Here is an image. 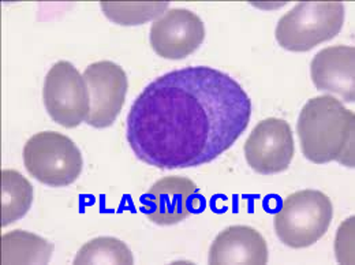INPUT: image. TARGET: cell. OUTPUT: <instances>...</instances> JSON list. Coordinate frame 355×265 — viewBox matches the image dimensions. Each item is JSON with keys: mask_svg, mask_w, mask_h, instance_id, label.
<instances>
[{"mask_svg": "<svg viewBox=\"0 0 355 265\" xmlns=\"http://www.w3.org/2000/svg\"><path fill=\"white\" fill-rule=\"evenodd\" d=\"M355 115L331 94L311 99L301 110L297 130L302 153L315 164L338 162L354 167Z\"/></svg>", "mask_w": 355, "mask_h": 265, "instance_id": "7a4b0ae2", "label": "cell"}, {"mask_svg": "<svg viewBox=\"0 0 355 265\" xmlns=\"http://www.w3.org/2000/svg\"><path fill=\"white\" fill-rule=\"evenodd\" d=\"M311 76L315 88L336 93L347 103L354 101V46L334 45L321 49L311 60Z\"/></svg>", "mask_w": 355, "mask_h": 265, "instance_id": "8fae6325", "label": "cell"}, {"mask_svg": "<svg viewBox=\"0 0 355 265\" xmlns=\"http://www.w3.org/2000/svg\"><path fill=\"white\" fill-rule=\"evenodd\" d=\"M89 92L87 123L96 129L110 128L121 114L129 88L125 70L110 60L96 62L84 71Z\"/></svg>", "mask_w": 355, "mask_h": 265, "instance_id": "52a82bcc", "label": "cell"}, {"mask_svg": "<svg viewBox=\"0 0 355 265\" xmlns=\"http://www.w3.org/2000/svg\"><path fill=\"white\" fill-rule=\"evenodd\" d=\"M0 246L3 265L46 264L53 253L51 242L24 230H14L1 235Z\"/></svg>", "mask_w": 355, "mask_h": 265, "instance_id": "4fadbf2b", "label": "cell"}, {"mask_svg": "<svg viewBox=\"0 0 355 265\" xmlns=\"http://www.w3.org/2000/svg\"><path fill=\"white\" fill-rule=\"evenodd\" d=\"M168 1H148V3H115V1H103L101 10L108 19L118 25L133 26L142 25L148 21L155 19L156 17L166 12L168 8Z\"/></svg>", "mask_w": 355, "mask_h": 265, "instance_id": "2e32d148", "label": "cell"}, {"mask_svg": "<svg viewBox=\"0 0 355 265\" xmlns=\"http://www.w3.org/2000/svg\"><path fill=\"white\" fill-rule=\"evenodd\" d=\"M129 246L114 237H98L87 242L77 253L74 264H133Z\"/></svg>", "mask_w": 355, "mask_h": 265, "instance_id": "9a60e30c", "label": "cell"}, {"mask_svg": "<svg viewBox=\"0 0 355 265\" xmlns=\"http://www.w3.org/2000/svg\"><path fill=\"white\" fill-rule=\"evenodd\" d=\"M24 163L28 173L52 187L74 183L83 173V155L67 135L40 132L24 146Z\"/></svg>", "mask_w": 355, "mask_h": 265, "instance_id": "5b68a950", "label": "cell"}, {"mask_svg": "<svg viewBox=\"0 0 355 265\" xmlns=\"http://www.w3.org/2000/svg\"><path fill=\"white\" fill-rule=\"evenodd\" d=\"M142 212L159 225H173L202 211V197L189 178H162L141 197Z\"/></svg>", "mask_w": 355, "mask_h": 265, "instance_id": "ba28073f", "label": "cell"}, {"mask_svg": "<svg viewBox=\"0 0 355 265\" xmlns=\"http://www.w3.org/2000/svg\"><path fill=\"white\" fill-rule=\"evenodd\" d=\"M343 24V3L302 1L279 19L275 36L282 48L306 52L336 37Z\"/></svg>", "mask_w": 355, "mask_h": 265, "instance_id": "3957f363", "label": "cell"}, {"mask_svg": "<svg viewBox=\"0 0 355 265\" xmlns=\"http://www.w3.org/2000/svg\"><path fill=\"white\" fill-rule=\"evenodd\" d=\"M209 264H257L268 263L264 237L249 225H231L215 238L209 250Z\"/></svg>", "mask_w": 355, "mask_h": 265, "instance_id": "7c38bea8", "label": "cell"}, {"mask_svg": "<svg viewBox=\"0 0 355 265\" xmlns=\"http://www.w3.org/2000/svg\"><path fill=\"white\" fill-rule=\"evenodd\" d=\"M252 101L228 74L207 66L170 71L141 92L128 115L134 155L160 170L219 157L246 130Z\"/></svg>", "mask_w": 355, "mask_h": 265, "instance_id": "6da1fadb", "label": "cell"}, {"mask_svg": "<svg viewBox=\"0 0 355 265\" xmlns=\"http://www.w3.org/2000/svg\"><path fill=\"white\" fill-rule=\"evenodd\" d=\"M334 218L329 197L318 190H301L287 196L275 215L277 238L293 249L309 248L328 231Z\"/></svg>", "mask_w": 355, "mask_h": 265, "instance_id": "277c9868", "label": "cell"}, {"mask_svg": "<svg viewBox=\"0 0 355 265\" xmlns=\"http://www.w3.org/2000/svg\"><path fill=\"white\" fill-rule=\"evenodd\" d=\"M43 100L49 117L66 129L77 128L88 118V87L70 62L60 60L49 69L45 76Z\"/></svg>", "mask_w": 355, "mask_h": 265, "instance_id": "8992f818", "label": "cell"}, {"mask_svg": "<svg viewBox=\"0 0 355 265\" xmlns=\"http://www.w3.org/2000/svg\"><path fill=\"white\" fill-rule=\"evenodd\" d=\"M294 152L291 126L280 118L261 121L245 142L248 164L263 176L286 171L294 157Z\"/></svg>", "mask_w": 355, "mask_h": 265, "instance_id": "9c48e42d", "label": "cell"}, {"mask_svg": "<svg viewBox=\"0 0 355 265\" xmlns=\"http://www.w3.org/2000/svg\"><path fill=\"white\" fill-rule=\"evenodd\" d=\"M1 227L24 218L33 203V186L15 170H1Z\"/></svg>", "mask_w": 355, "mask_h": 265, "instance_id": "5bb4252c", "label": "cell"}, {"mask_svg": "<svg viewBox=\"0 0 355 265\" xmlns=\"http://www.w3.org/2000/svg\"><path fill=\"white\" fill-rule=\"evenodd\" d=\"M205 39L201 18L186 8L167 10L150 26L152 49L164 59H184L196 52Z\"/></svg>", "mask_w": 355, "mask_h": 265, "instance_id": "30bf717a", "label": "cell"}]
</instances>
